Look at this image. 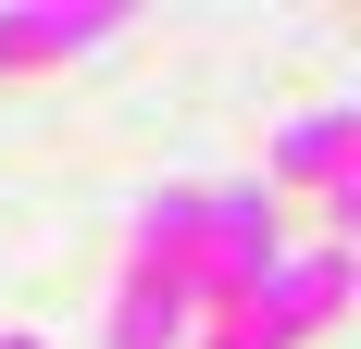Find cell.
<instances>
[{"instance_id": "7a4b0ae2", "label": "cell", "mask_w": 361, "mask_h": 349, "mask_svg": "<svg viewBox=\"0 0 361 349\" xmlns=\"http://www.w3.org/2000/svg\"><path fill=\"white\" fill-rule=\"evenodd\" d=\"M112 25H125L112 0H13V13H0V75H25V63H75V50H100Z\"/></svg>"}, {"instance_id": "5b68a950", "label": "cell", "mask_w": 361, "mask_h": 349, "mask_svg": "<svg viewBox=\"0 0 361 349\" xmlns=\"http://www.w3.org/2000/svg\"><path fill=\"white\" fill-rule=\"evenodd\" d=\"M0 349H37V337H0Z\"/></svg>"}, {"instance_id": "277c9868", "label": "cell", "mask_w": 361, "mask_h": 349, "mask_svg": "<svg viewBox=\"0 0 361 349\" xmlns=\"http://www.w3.org/2000/svg\"><path fill=\"white\" fill-rule=\"evenodd\" d=\"M349 150H361L349 112H312V125L274 150V174H287V187H324V225H349Z\"/></svg>"}, {"instance_id": "3957f363", "label": "cell", "mask_w": 361, "mask_h": 349, "mask_svg": "<svg viewBox=\"0 0 361 349\" xmlns=\"http://www.w3.org/2000/svg\"><path fill=\"white\" fill-rule=\"evenodd\" d=\"M187 300H200V287H187V249L175 262L137 249V275H125V300H112V349H175L187 337Z\"/></svg>"}, {"instance_id": "6da1fadb", "label": "cell", "mask_w": 361, "mask_h": 349, "mask_svg": "<svg viewBox=\"0 0 361 349\" xmlns=\"http://www.w3.org/2000/svg\"><path fill=\"white\" fill-rule=\"evenodd\" d=\"M336 300H349V262H336V249H312V262H274V275H262L250 300L224 312V337H212V349H299L312 324L336 312Z\"/></svg>"}]
</instances>
